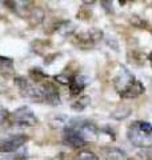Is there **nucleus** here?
I'll list each match as a JSON object with an SVG mask.
<instances>
[{"mask_svg":"<svg viewBox=\"0 0 152 160\" xmlns=\"http://www.w3.org/2000/svg\"><path fill=\"white\" fill-rule=\"evenodd\" d=\"M28 142V136L25 135H11L0 139V152H15L20 147H23Z\"/></svg>","mask_w":152,"mask_h":160,"instance_id":"nucleus-5","label":"nucleus"},{"mask_svg":"<svg viewBox=\"0 0 152 160\" xmlns=\"http://www.w3.org/2000/svg\"><path fill=\"white\" fill-rule=\"evenodd\" d=\"M127 136L129 142L136 147H151L152 146V135H147L140 129L139 122H134L127 129Z\"/></svg>","mask_w":152,"mask_h":160,"instance_id":"nucleus-3","label":"nucleus"},{"mask_svg":"<svg viewBox=\"0 0 152 160\" xmlns=\"http://www.w3.org/2000/svg\"><path fill=\"white\" fill-rule=\"evenodd\" d=\"M134 56V59H131V62H134V63H138V64H141L144 62V56L141 55L140 52H136V51H134V52H131L129 53V58H132Z\"/></svg>","mask_w":152,"mask_h":160,"instance_id":"nucleus-20","label":"nucleus"},{"mask_svg":"<svg viewBox=\"0 0 152 160\" xmlns=\"http://www.w3.org/2000/svg\"><path fill=\"white\" fill-rule=\"evenodd\" d=\"M129 23L132 24L134 27H138V28H148L147 26H148V23L145 22V20H143L140 16H138V15H132V16L129 18Z\"/></svg>","mask_w":152,"mask_h":160,"instance_id":"nucleus-17","label":"nucleus"},{"mask_svg":"<svg viewBox=\"0 0 152 160\" xmlns=\"http://www.w3.org/2000/svg\"><path fill=\"white\" fill-rule=\"evenodd\" d=\"M72 160H99L98 156L94 152H88V151H83L78 153Z\"/></svg>","mask_w":152,"mask_h":160,"instance_id":"nucleus-18","label":"nucleus"},{"mask_svg":"<svg viewBox=\"0 0 152 160\" xmlns=\"http://www.w3.org/2000/svg\"><path fill=\"white\" fill-rule=\"evenodd\" d=\"M13 82H15V86L19 88V92H20L22 96L27 98V99H31L35 103L43 102V95H42L40 88H36L35 86H32L25 78L18 76V78L13 79Z\"/></svg>","mask_w":152,"mask_h":160,"instance_id":"nucleus-2","label":"nucleus"},{"mask_svg":"<svg viewBox=\"0 0 152 160\" xmlns=\"http://www.w3.org/2000/svg\"><path fill=\"white\" fill-rule=\"evenodd\" d=\"M28 19L32 24H40L44 19V12L40 8H33L32 11L28 13Z\"/></svg>","mask_w":152,"mask_h":160,"instance_id":"nucleus-14","label":"nucleus"},{"mask_svg":"<svg viewBox=\"0 0 152 160\" xmlns=\"http://www.w3.org/2000/svg\"><path fill=\"white\" fill-rule=\"evenodd\" d=\"M53 79L56 80V82L62 83V84H68L71 78H67V76H65V75H56V76H55Z\"/></svg>","mask_w":152,"mask_h":160,"instance_id":"nucleus-23","label":"nucleus"},{"mask_svg":"<svg viewBox=\"0 0 152 160\" xmlns=\"http://www.w3.org/2000/svg\"><path fill=\"white\" fill-rule=\"evenodd\" d=\"M101 153L105 160H125V152L118 147H105L101 149Z\"/></svg>","mask_w":152,"mask_h":160,"instance_id":"nucleus-11","label":"nucleus"},{"mask_svg":"<svg viewBox=\"0 0 152 160\" xmlns=\"http://www.w3.org/2000/svg\"><path fill=\"white\" fill-rule=\"evenodd\" d=\"M89 83V78L84 76V75H76V76H72L69 79V89L72 95H78L85 88V86Z\"/></svg>","mask_w":152,"mask_h":160,"instance_id":"nucleus-10","label":"nucleus"},{"mask_svg":"<svg viewBox=\"0 0 152 160\" xmlns=\"http://www.w3.org/2000/svg\"><path fill=\"white\" fill-rule=\"evenodd\" d=\"M13 72V62L9 58H4L0 56V75L7 76Z\"/></svg>","mask_w":152,"mask_h":160,"instance_id":"nucleus-12","label":"nucleus"},{"mask_svg":"<svg viewBox=\"0 0 152 160\" xmlns=\"http://www.w3.org/2000/svg\"><path fill=\"white\" fill-rule=\"evenodd\" d=\"M40 91L43 95V102L48 103L49 106H59L60 103V93H59V88L51 82H45L42 84Z\"/></svg>","mask_w":152,"mask_h":160,"instance_id":"nucleus-6","label":"nucleus"},{"mask_svg":"<svg viewBox=\"0 0 152 160\" xmlns=\"http://www.w3.org/2000/svg\"><path fill=\"white\" fill-rule=\"evenodd\" d=\"M145 91V88L144 86L141 84V82H139V80H135L134 83H131L128 87L124 88L120 93V96L121 98H124V99H134V98H138L139 95H141Z\"/></svg>","mask_w":152,"mask_h":160,"instance_id":"nucleus-9","label":"nucleus"},{"mask_svg":"<svg viewBox=\"0 0 152 160\" xmlns=\"http://www.w3.org/2000/svg\"><path fill=\"white\" fill-rule=\"evenodd\" d=\"M63 142L65 146L68 147H72V148H80V147H84L85 146V140L83 139V136L79 133V131H76L73 128H69V127H65L64 129V138H63Z\"/></svg>","mask_w":152,"mask_h":160,"instance_id":"nucleus-7","label":"nucleus"},{"mask_svg":"<svg viewBox=\"0 0 152 160\" xmlns=\"http://www.w3.org/2000/svg\"><path fill=\"white\" fill-rule=\"evenodd\" d=\"M140 129L147 135H152V124L148 122H139Z\"/></svg>","mask_w":152,"mask_h":160,"instance_id":"nucleus-19","label":"nucleus"},{"mask_svg":"<svg viewBox=\"0 0 152 160\" xmlns=\"http://www.w3.org/2000/svg\"><path fill=\"white\" fill-rule=\"evenodd\" d=\"M148 60H149V62H151V64H152V52L149 53V56H148Z\"/></svg>","mask_w":152,"mask_h":160,"instance_id":"nucleus-24","label":"nucleus"},{"mask_svg":"<svg viewBox=\"0 0 152 160\" xmlns=\"http://www.w3.org/2000/svg\"><path fill=\"white\" fill-rule=\"evenodd\" d=\"M9 122L16 127H33L38 124V118L33 111L28 107H20L13 113L9 115Z\"/></svg>","mask_w":152,"mask_h":160,"instance_id":"nucleus-1","label":"nucleus"},{"mask_svg":"<svg viewBox=\"0 0 152 160\" xmlns=\"http://www.w3.org/2000/svg\"><path fill=\"white\" fill-rule=\"evenodd\" d=\"M103 38V31L98 28H91L87 32H80L73 38V43L80 48H91Z\"/></svg>","mask_w":152,"mask_h":160,"instance_id":"nucleus-4","label":"nucleus"},{"mask_svg":"<svg viewBox=\"0 0 152 160\" xmlns=\"http://www.w3.org/2000/svg\"><path fill=\"white\" fill-rule=\"evenodd\" d=\"M91 104V98L89 96H82L80 99H78L76 102L72 103V106H71V108L73 109V111H78V112H82L83 109H85L88 106Z\"/></svg>","mask_w":152,"mask_h":160,"instance_id":"nucleus-13","label":"nucleus"},{"mask_svg":"<svg viewBox=\"0 0 152 160\" xmlns=\"http://www.w3.org/2000/svg\"><path fill=\"white\" fill-rule=\"evenodd\" d=\"M135 80H136L135 76L128 71V69L123 66H120V72H119L118 76L114 79V86L119 92H121L124 88L128 87L131 83H134Z\"/></svg>","mask_w":152,"mask_h":160,"instance_id":"nucleus-8","label":"nucleus"},{"mask_svg":"<svg viewBox=\"0 0 152 160\" xmlns=\"http://www.w3.org/2000/svg\"><path fill=\"white\" fill-rule=\"evenodd\" d=\"M29 78L32 80H35V82H42V80L47 79L48 76L40 68H32L31 71H29Z\"/></svg>","mask_w":152,"mask_h":160,"instance_id":"nucleus-16","label":"nucleus"},{"mask_svg":"<svg viewBox=\"0 0 152 160\" xmlns=\"http://www.w3.org/2000/svg\"><path fill=\"white\" fill-rule=\"evenodd\" d=\"M125 160H135V159H132V158H131V159H125Z\"/></svg>","mask_w":152,"mask_h":160,"instance_id":"nucleus-25","label":"nucleus"},{"mask_svg":"<svg viewBox=\"0 0 152 160\" xmlns=\"http://www.w3.org/2000/svg\"><path fill=\"white\" fill-rule=\"evenodd\" d=\"M129 115H131V108L127 106H123V107H119L118 109H115L112 112V118L116 120H123L125 118H128Z\"/></svg>","mask_w":152,"mask_h":160,"instance_id":"nucleus-15","label":"nucleus"},{"mask_svg":"<svg viewBox=\"0 0 152 160\" xmlns=\"http://www.w3.org/2000/svg\"><path fill=\"white\" fill-rule=\"evenodd\" d=\"M101 7H103L107 13H114V7H112V2H101Z\"/></svg>","mask_w":152,"mask_h":160,"instance_id":"nucleus-22","label":"nucleus"},{"mask_svg":"<svg viewBox=\"0 0 152 160\" xmlns=\"http://www.w3.org/2000/svg\"><path fill=\"white\" fill-rule=\"evenodd\" d=\"M9 119V113L6 108H3V107H0V126H2L3 123H6V120Z\"/></svg>","mask_w":152,"mask_h":160,"instance_id":"nucleus-21","label":"nucleus"}]
</instances>
